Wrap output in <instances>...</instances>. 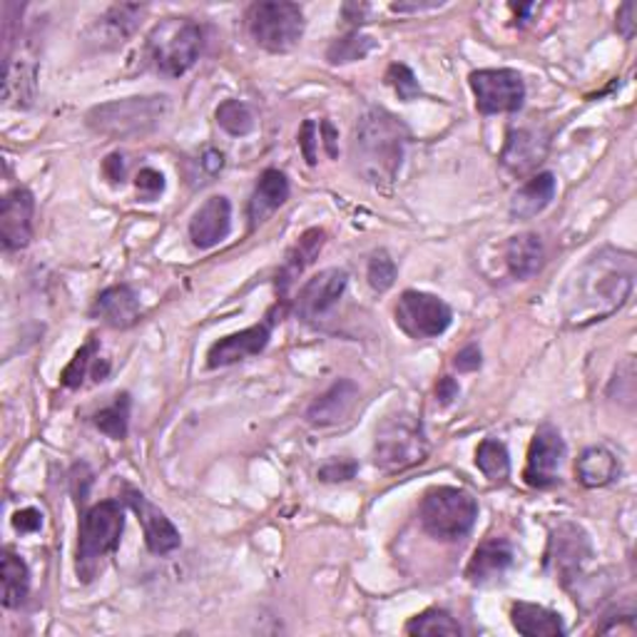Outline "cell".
Wrapping results in <instances>:
<instances>
[{"label": "cell", "instance_id": "f35d334b", "mask_svg": "<svg viewBox=\"0 0 637 637\" xmlns=\"http://www.w3.org/2000/svg\"><path fill=\"white\" fill-rule=\"evenodd\" d=\"M135 187H137V197L143 199V203H152V199H157L164 192V174L152 168L139 170L135 177Z\"/></svg>", "mask_w": 637, "mask_h": 637}, {"label": "cell", "instance_id": "74e56055", "mask_svg": "<svg viewBox=\"0 0 637 637\" xmlns=\"http://www.w3.org/2000/svg\"><path fill=\"white\" fill-rule=\"evenodd\" d=\"M356 470H359V464L352 458H331L319 468V481H324V483L352 481V478L356 476Z\"/></svg>", "mask_w": 637, "mask_h": 637}, {"label": "cell", "instance_id": "b9f144b4", "mask_svg": "<svg viewBox=\"0 0 637 637\" xmlns=\"http://www.w3.org/2000/svg\"><path fill=\"white\" fill-rule=\"evenodd\" d=\"M453 364H456L458 371H478L481 369V348L476 344H468L456 354V362Z\"/></svg>", "mask_w": 637, "mask_h": 637}, {"label": "cell", "instance_id": "4fadbf2b", "mask_svg": "<svg viewBox=\"0 0 637 637\" xmlns=\"http://www.w3.org/2000/svg\"><path fill=\"white\" fill-rule=\"evenodd\" d=\"M348 284V274L344 269H324L317 277H311L296 296L294 311L304 324H319L324 321L342 299Z\"/></svg>", "mask_w": 637, "mask_h": 637}, {"label": "cell", "instance_id": "52a82bcc", "mask_svg": "<svg viewBox=\"0 0 637 637\" xmlns=\"http://www.w3.org/2000/svg\"><path fill=\"white\" fill-rule=\"evenodd\" d=\"M203 52V30L189 17H168L147 38V56L164 77H180L197 63Z\"/></svg>", "mask_w": 637, "mask_h": 637}, {"label": "cell", "instance_id": "ee69618b", "mask_svg": "<svg viewBox=\"0 0 637 637\" xmlns=\"http://www.w3.org/2000/svg\"><path fill=\"white\" fill-rule=\"evenodd\" d=\"M610 621L613 623H605V625H600L598 627V633H608V635H635L637 633V625H635V617L627 613V615H617V621L615 617H610Z\"/></svg>", "mask_w": 637, "mask_h": 637}, {"label": "cell", "instance_id": "ac0fdd59", "mask_svg": "<svg viewBox=\"0 0 637 637\" xmlns=\"http://www.w3.org/2000/svg\"><path fill=\"white\" fill-rule=\"evenodd\" d=\"M548 155V135L534 127L511 130L505 137L501 164L513 174L534 172Z\"/></svg>", "mask_w": 637, "mask_h": 637}, {"label": "cell", "instance_id": "484cf974", "mask_svg": "<svg viewBox=\"0 0 637 637\" xmlns=\"http://www.w3.org/2000/svg\"><path fill=\"white\" fill-rule=\"evenodd\" d=\"M110 373V364L100 359L98 354V339L90 336L87 342L77 348L73 362H70L63 373H60V383L65 389H81L85 379L90 377L93 381H105Z\"/></svg>", "mask_w": 637, "mask_h": 637}, {"label": "cell", "instance_id": "603a6c76", "mask_svg": "<svg viewBox=\"0 0 637 637\" xmlns=\"http://www.w3.org/2000/svg\"><path fill=\"white\" fill-rule=\"evenodd\" d=\"M558 189L553 172H538L530 177L511 199V217L513 220H534L536 215L553 203Z\"/></svg>", "mask_w": 637, "mask_h": 637}, {"label": "cell", "instance_id": "60d3db41", "mask_svg": "<svg viewBox=\"0 0 637 637\" xmlns=\"http://www.w3.org/2000/svg\"><path fill=\"white\" fill-rule=\"evenodd\" d=\"M42 526V513L35 509H23L13 516V528L17 534H35Z\"/></svg>", "mask_w": 637, "mask_h": 637}, {"label": "cell", "instance_id": "9a60e30c", "mask_svg": "<svg viewBox=\"0 0 637 637\" xmlns=\"http://www.w3.org/2000/svg\"><path fill=\"white\" fill-rule=\"evenodd\" d=\"M125 503L135 511L137 520L143 523L147 551L155 555H168L172 551H177L182 543L180 530L172 526V520L164 516L157 505H152L143 493L135 491V488H125Z\"/></svg>", "mask_w": 637, "mask_h": 637}, {"label": "cell", "instance_id": "83f0119b", "mask_svg": "<svg viewBox=\"0 0 637 637\" xmlns=\"http://www.w3.org/2000/svg\"><path fill=\"white\" fill-rule=\"evenodd\" d=\"M327 242V232L324 230H309L304 232L299 242L294 244L290 249V255L284 259V267L282 272H279V290L286 292L292 286V282L296 277H299L304 269H307L314 259L319 257L321 247H324Z\"/></svg>", "mask_w": 637, "mask_h": 637}, {"label": "cell", "instance_id": "2e32d148", "mask_svg": "<svg viewBox=\"0 0 637 637\" xmlns=\"http://www.w3.org/2000/svg\"><path fill=\"white\" fill-rule=\"evenodd\" d=\"M33 215L35 199L30 189L15 187L8 192L0 207V240H3L5 252L28 247L33 240Z\"/></svg>", "mask_w": 637, "mask_h": 637}, {"label": "cell", "instance_id": "7bdbcfd3", "mask_svg": "<svg viewBox=\"0 0 637 637\" xmlns=\"http://www.w3.org/2000/svg\"><path fill=\"white\" fill-rule=\"evenodd\" d=\"M635 13H637V5L633 3V0L617 11V33H621L625 40H633V35H635Z\"/></svg>", "mask_w": 637, "mask_h": 637}, {"label": "cell", "instance_id": "9c48e42d", "mask_svg": "<svg viewBox=\"0 0 637 637\" xmlns=\"http://www.w3.org/2000/svg\"><path fill=\"white\" fill-rule=\"evenodd\" d=\"M470 90L476 95V108L483 115L518 112L526 102V83L509 68L476 70L470 73Z\"/></svg>", "mask_w": 637, "mask_h": 637}, {"label": "cell", "instance_id": "1f68e13d", "mask_svg": "<svg viewBox=\"0 0 637 637\" xmlns=\"http://www.w3.org/2000/svg\"><path fill=\"white\" fill-rule=\"evenodd\" d=\"M130 406H133L130 394H118L110 406H105V408H100L98 414H95L93 421L105 436H108V439H112V441L127 439Z\"/></svg>", "mask_w": 637, "mask_h": 637}, {"label": "cell", "instance_id": "ffe728a7", "mask_svg": "<svg viewBox=\"0 0 637 637\" xmlns=\"http://www.w3.org/2000/svg\"><path fill=\"white\" fill-rule=\"evenodd\" d=\"M139 314H143V307H139L135 290L127 284L108 286L98 294L90 309L93 319H100L102 324L112 329H130L139 321Z\"/></svg>", "mask_w": 637, "mask_h": 637}, {"label": "cell", "instance_id": "c3c4849f", "mask_svg": "<svg viewBox=\"0 0 637 637\" xmlns=\"http://www.w3.org/2000/svg\"><path fill=\"white\" fill-rule=\"evenodd\" d=\"M319 133L324 135V147H327L329 157H336V130H334V125H331L329 120L319 122Z\"/></svg>", "mask_w": 637, "mask_h": 637}, {"label": "cell", "instance_id": "cb8c5ba5", "mask_svg": "<svg viewBox=\"0 0 637 637\" xmlns=\"http://www.w3.org/2000/svg\"><path fill=\"white\" fill-rule=\"evenodd\" d=\"M546 249L538 234H516L505 244V265H509L511 277L530 279L543 269Z\"/></svg>", "mask_w": 637, "mask_h": 637}, {"label": "cell", "instance_id": "836d02e7", "mask_svg": "<svg viewBox=\"0 0 637 637\" xmlns=\"http://www.w3.org/2000/svg\"><path fill=\"white\" fill-rule=\"evenodd\" d=\"M217 125H220L226 135L244 137L255 130V115L247 105L240 100H224L217 108Z\"/></svg>", "mask_w": 637, "mask_h": 637}, {"label": "cell", "instance_id": "7402d4cb", "mask_svg": "<svg viewBox=\"0 0 637 637\" xmlns=\"http://www.w3.org/2000/svg\"><path fill=\"white\" fill-rule=\"evenodd\" d=\"M290 199V180L279 170H265L257 182L255 192H252L247 215H249V230H257L265 224L279 207Z\"/></svg>", "mask_w": 637, "mask_h": 637}, {"label": "cell", "instance_id": "7c38bea8", "mask_svg": "<svg viewBox=\"0 0 637 637\" xmlns=\"http://www.w3.org/2000/svg\"><path fill=\"white\" fill-rule=\"evenodd\" d=\"M565 458V441L563 436L553 426H540L534 441L528 446L526 470H523V481L530 488H553L561 481V466Z\"/></svg>", "mask_w": 637, "mask_h": 637}, {"label": "cell", "instance_id": "d590c367", "mask_svg": "<svg viewBox=\"0 0 637 637\" xmlns=\"http://www.w3.org/2000/svg\"><path fill=\"white\" fill-rule=\"evenodd\" d=\"M366 277H369L371 290L377 292H389L396 282V261L391 259L389 252H373L369 259V267H366Z\"/></svg>", "mask_w": 637, "mask_h": 637}, {"label": "cell", "instance_id": "8992f818", "mask_svg": "<svg viewBox=\"0 0 637 637\" xmlns=\"http://www.w3.org/2000/svg\"><path fill=\"white\" fill-rule=\"evenodd\" d=\"M170 102L168 98H125L115 102L98 105L87 112V125L98 135L125 139L147 135L160 125L162 118L168 115Z\"/></svg>", "mask_w": 637, "mask_h": 637}, {"label": "cell", "instance_id": "5b68a950", "mask_svg": "<svg viewBox=\"0 0 637 637\" xmlns=\"http://www.w3.org/2000/svg\"><path fill=\"white\" fill-rule=\"evenodd\" d=\"M418 518L429 536L443 543L464 540L476 526L478 503L464 488L439 486L424 495Z\"/></svg>", "mask_w": 637, "mask_h": 637}, {"label": "cell", "instance_id": "681fc988", "mask_svg": "<svg viewBox=\"0 0 637 637\" xmlns=\"http://www.w3.org/2000/svg\"><path fill=\"white\" fill-rule=\"evenodd\" d=\"M203 168L209 174H217V172H220L224 168V155L220 150H207L203 155Z\"/></svg>", "mask_w": 637, "mask_h": 637}, {"label": "cell", "instance_id": "4316f807", "mask_svg": "<svg viewBox=\"0 0 637 637\" xmlns=\"http://www.w3.org/2000/svg\"><path fill=\"white\" fill-rule=\"evenodd\" d=\"M575 476L586 488H603L621 476V461L603 446H592L580 453L575 464Z\"/></svg>", "mask_w": 637, "mask_h": 637}, {"label": "cell", "instance_id": "277c9868", "mask_svg": "<svg viewBox=\"0 0 637 637\" xmlns=\"http://www.w3.org/2000/svg\"><path fill=\"white\" fill-rule=\"evenodd\" d=\"M429 439L421 418L399 412L383 418L377 429V441H373V464L383 474H401L414 466H421L429 458Z\"/></svg>", "mask_w": 637, "mask_h": 637}, {"label": "cell", "instance_id": "e575fe53", "mask_svg": "<svg viewBox=\"0 0 637 637\" xmlns=\"http://www.w3.org/2000/svg\"><path fill=\"white\" fill-rule=\"evenodd\" d=\"M145 13L143 5H115L102 17V25L110 30V40L122 42L137 28L139 15Z\"/></svg>", "mask_w": 637, "mask_h": 637}, {"label": "cell", "instance_id": "44dd1931", "mask_svg": "<svg viewBox=\"0 0 637 637\" xmlns=\"http://www.w3.org/2000/svg\"><path fill=\"white\" fill-rule=\"evenodd\" d=\"M513 561H516V553H513V546L505 538H488L481 546L476 548L474 558H470L466 578L474 586H486V583L499 580L505 571L511 568Z\"/></svg>", "mask_w": 637, "mask_h": 637}, {"label": "cell", "instance_id": "3957f363", "mask_svg": "<svg viewBox=\"0 0 637 637\" xmlns=\"http://www.w3.org/2000/svg\"><path fill=\"white\" fill-rule=\"evenodd\" d=\"M122 530H125V509L110 499L95 503L81 518L77 534V578L90 583L98 578L102 561L118 551Z\"/></svg>", "mask_w": 637, "mask_h": 637}, {"label": "cell", "instance_id": "7dc6e473", "mask_svg": "<svg viewBox=\"0 0 637 637\" xmlns=\"http://www.w3.org/2000/svg\"><path fill=\"white\" fill-rule=\"evenodd\" d=\"M102 172L108 174L110 182H122V180H125V157L110 155L108 160L102 162Z\"/></svg>", "mask_w": 637, "mask_h": 637}, {"label": "cell", "instance_id": "d6a6232c", "mask_svg": "<svg viewBox=\"0 0 637 637\" xmlns=\"http://www.w3.org/2000/svg\"><path fill=\"white\" fill-rule=\"evenodd\" d=\"M377 48V40L371 35H364L359 30L344 35V38H336L327 50V60L331 65H346L356 63V60H364L369 52Z\"/></svg>", "mask_w": 637, "mask_h": 637}, {"label": "cell", "instance_id": "f1b7e54d", "mask_svg": "<svg viewBox=\"0 0 637 637\" xmlns=\"http://www.w3.org/2000/svg\"><path fill=\"white\" fill-rule=\"evenodd\" d=\"M0 580H3V605L8 610L21 608L28 600L30 592V571L25 561L11 548L3 551V563H0Z\"/></svg>", "mask_w": 637, "mask_h": 637}, {"label": "cell", "instance_id": "f546056e", "mask_svg": "<svg viewBox=\"0 0 637 637\" xmlns=\"http://www.w3.org/2000/svg\"><path fill=\"white\" fill-rule=\"evenodd\" d=\"M476 466L493 483L509 481L511 476V456L505 443L499 439H483L476 451Z\"/></svg>", "mask_w": 637, "mask_h": 637}, {"label": "cell", "instance_id": "6da1fadb", "mask_svg": "<svg viewBox=\"0 0 637 637\" xmlns=\"http://www.w3.org/2000/svg\"><path fill=\"white\" fill-rule=\"evenodd\" d=\"M635 286V255L625 249L603 247L590 255L565 290V319L571 327L603 321L630 299Z\"/></svg>", "mask_w": 637, "mask_h": 637}, {"label": "cell", "instance_id": "8d00e7d4", "mask_svg": "<svg viewBox=\"0 0 637 637\" xmlns=\"http://www.w3.org/2000/svg\"><path fill=\"white\" fill-rule=\"evenodd\" d=\"M387 83L394 87V93L406 102H412L418 98V95H421L418 77L414 75V70L404 63H394L387 70Z\"/></svg>", "mask_w": 637, "mask_h": 637}, {"label": "cell", "instance_id": "30bf717a", "mask_svg": "<svg viewBox=\"0 0 637 637\" xmlns=\"http://www.w3.org/2000/svg\"><path fill=\"white\" fill-rule=\"evenodd\" d=\"M396 327L412 339L441 336L451 327L453 311L439 296L408 290L396 304Z\"/></svg>", "mask_w": 637, "mask_h": 637}, {"label": "cell", "instance_id": "d4e9b609", "mask_svg": "<svg viewBox=\"0 0 637 637\" xmlns=\"http://www.w3.org/2000/svg\"><path fill=\"white\" fill-rule=\"evenodd\" d=\"M511 623L520 635L528 637H563L565 623L555 610L536 603H513Z\"/></svg>", "mask_w": 637, "mask_h": 637}, {"label": "cell", "instance_id": "ab89813d", "mask_svg": "<svg viewBox=\"0 0 637 637\" xmlns=\"http://www.w3.org/2000/svg\"><path fill=\"white\" fill-rule=\"evenodd\" d=\"M317 145H319V125L314 120H307L299 130V147L311 168L317 164Z\"/></svg>", "mask_w": 637, "mask_h": 637}, {"label": "cell", "instance_id": "5bb4252c", "mask_svg": "<svg viewBox=\"0 0 637 637\" xmlns=\"http://www.w3.org/2000/svg\"><path fill=\"white\" fill-rule=\"evenodd\" d=\"M274 311L277 307L267 314L265 321H259V324L237 331V334H230L220 339V342H215L209 346L207 352V366L209 369H224V366H232V364H240V362H247L252 356L261 354L269 344V339H272V329H274Z\"/></svg>", "mask_w": 637, "mask_h": 637}, {"label": "cell", "instance_id": "f907efd6", "mask_svg": "<svg viewBox=\"0 0 637 637\" xmlns=\"http://www.w3.org/2000/svg\"><path fill=\"white\" fill-rule=\"evenodd\" d=\"M369 11V8L366 5H356V3H348V5H344V15H346V21H354V23H362L364 21V13Z\"/></svg>", "mask_w": 637, "mask_h": 637}, {"label": "cell", "instance_id": "e0dca14e", "mask_svg": "<svg viewBox=\"0 0 637 637\" xmlns=\"http://www.w3.org/2000/svg\"><path fill=\"white\" fill-rule=\"evenodd\" d=\"M232 230V205L230 199L217 195L192 215L189 220V240L197 249H212L226 240Z\"/></svg>", "mask_w": 637, "mask_h": 637}, {"label": "cell", "instance_id": "7a4b0ae2", "mask_svg": "<svg viewBox=\"0 0 637 637\" xmlns=\"http://www.w3.org/2000/svg\"><path fill=\"white\" fill-rule=\"evenodd\" d=\"M412 130L406 122L383 108L366 110L354 127V170L373 187H391L404 164Z\"/></svg>", "mask_w": 637, "mask_h": 637}, {"label": "cell", "instance_id": "8fae6325", "mask_svg": "<svg viewBox=\"0 0 637 637\" xmlns=\"http://www.w3.org/2000/svg\"><path fill=\"white\" fill-rule=\"evenodd\" d=\"M590 558V538L580 526L561 523V526L553 528L546 551V568L555 575V580H561L568 588L573 580H578V575H583V568H586Z\"/></svg>", "mask_w": 637, "mask_h": 637}, {"label": "cell", "instance_id": "ba28073f", "mask_svg": "<svg viewBox=\"0 0 637 637\" xmlns=\"http://www.w3.org/2000/svg\"><path fill=\"white\" fill-rule=\"evenodd\" d=\"M252 40L267 52H290L304 35V11L296 3H255L247 13Z\"/></svg>", "mask_w": 637, "mask_h": 637}, {"label": "cell", "instance_id": "d6986e66", "mask_svg": "<svg viewBox=\"0 0 637 637\" xmlns=\"http://www.w3.org/2000/svg\"><path fill=\"white\" fill-rule=\"evenodd\" d=\"M356 401H359V387H356L354 381L342 379L331 383L324 394L311 401V406L307 408V421L311 426H317V429L342 424L352 416Z\"/></svg>", "mask_w": 637, "mask_h": 637}, {"label": "cell", "instance_id": "bcb514c9", "mask_svg": "<svg viewBox=\"0 0 637 637\" xmlns=\"http://www.w3.org/2000/svg\"><path fill=\"white\" fill-rule=\"evenodd\" d=\"M458 383L453 381L451 377H443L439 383H436V399L441 401L443 406H449V404H453V401L458 399Z\"/></svg>", "mask_w": 637, "mask_h": 637}, {"label": "cell", "instance_id": "f6af8a7d", "mask_svg": "<svg viewBox=\"0 0 637 637\" xmlns=\"http://www.w3.org/2000/svg\"><path fill=\"white\" fill-rule=\"evenodd\" d=\"M446 3H441V0H426V3H421V0H399V3H391V11L394 13H424V11H436V8H443Z\"/></svg>", "mask_w": 637, "mask_h": 637}, {"label": "cell", "instance_id": "4dcf8cb0", "mask_svg": "<svg viewBox=\"0 0 637 637\" xmlns=\"http://www.w3.org/2000/svg\"><path fill=\"white\" fill-rule=\"evenodd\" d=\"M406 635H426V637H461L464 635V627L458 625L456 617L446 610H439V608H431V610H424L421 615L412 617V621L406 623Z\"/></svg>", "mask_w": 637, "mask_h": 637}]
</instances>
